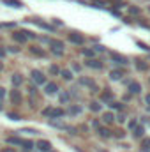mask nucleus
<instances>
[{"instance_id": "nucleus-27", "label": "nucleus", "mask_w": 150, "mask_h": 152, "mask_svg": "<svg viewBox=\"0 0 150 152\" xmlns=\"http://www.w3.org/2000/svg\"><path fill=\"white\" fill-rule=\"evenodd\" d=\"M83 53H85V55H87V57H92V55H94V51H90V50H85V51H83Z\"/></svg>"}, {"instance_id": "nucleus-28", "label": "nucleus", "mask_w": 150, "mask_h": 152, "mask_svg": "<svg viewBox=\"0 0 150 152\" xmlns=\"http://www.w3.org/2000/svg\"><path fill=\"white\" fill-rule=\"evenodd\" d=\"M9 117H11L12 120H18V118H20V117H18V115H16V113H9Z\"/></svg>"}, {"instance_id": "nucleus-20", "label": "nucleus", "mask_w": 150, "mask_h": 152, "mask_svg": "<svg viewBox=\"0 0 150 152\" xmlns=\"http://www.w3.org/2000/svg\"><path fill=\"white\" fill-rule=\"evenodd\" d=\"M99 108H101V104H97V103H92L90 104V110H94V112H97Z\"/></svg>"}, {"instance_id": "nucleus-30", "label": "nucleus", "mask_w": 150, "mask_h": 152, "mask_svg": "<svg viewBox=\"0 0 150 152\" xmlns=\"http://www.w3.org/2000/svg\"><path fill=\"white\" fill-rule=\"evenodd\" d=\"M5 53H7V50H4V48H0V58H2V57H4Z\"/></svg>"}, {"instance_id": "nucleus-25", "label": "nucleus", "mask_w": 150, "mask_h": 152, "mask_svg": "<svg viewBox=\"0 0 150 152\" xmlns=\"http://www.w3.org/2000/svg\"><path fill=\"white\" fill-rule=\"evenodd\" d=\"M4 97H5V88L0 87V99H4Z\"/></svg>"}, {"instance_id": "nucleus-12", "label": "nucleus", "mask_w": 150, "mask_h": 152, "mask_svg": "<svg viewBox=\"0 0 150 152\" xmlns=\"http://www.w3.org/2000/svg\"><path fill=\"white\" fill-rule=\"evenodd\" d=\"M87 66L88 67H94V69H101V62H97V60H88Z\"/></svg>"}, {"instance_id": "nucleus-8", "label": "nucleus", "mask_w": 150, "mask_h": 152, "mask_svg": "<svg viewBox=\"0 0 150 152\" xmlns=\"http://www.w3.org/2000/svg\"><path fill=\"white\" fill-rule=\"evenodd\" d=\"M57 92V85L55 83H46V94H55Z\"/></svg>"}, {"instance_id": "nucleus-21", "label": "nucleus", "mask_w": 150, "mask_h": 152, "mask_svg": "<svg viewBox=\"0 0 150 152\" xmlns=\"http://www.w3.org/2000/svg\"><path fill=\"white\" fill-rule=\"evenodd\" d=\"M50 71H51V73H53V75H58V73H60V71H58V67H57V66H51V67H50Z\"/></svg>"}, {"instance_id": "nucleus-22", "label": "nucleus", "mask_w": 150, "mask_h": 152, "mask_svg": "<svg viewBox=\"0 0 150 152\" xmlns=\"http://www.w3.org/2000/svg\"><path fill=\"white\" fill-rule=\"evenodd\" d=\"M99 133H101V134H103L104 138H108V136H110V131H106V129H101Z\"/></svg>"}, {"instance_id": "nucleus-31", "label": "nucleus", "mask_w": 150, "mask_h": 152, "mask_svg": "<svg viewBox=\"0 0 150 152\" xmlns=\"http://www.w3.org/2000/svg\"><path fill=\"white\" fill-rule=\"evenodd\" d=\"M4 152H14V151H12V149H5Z\"/></svg>"}, {"instance_id": "nucleus-26", "label": "nucleus", "mask_w": 150, "mask_h": 152, "mask_svg": "<svg viewBox=\"0 0 150 152\" xmlns=\"http://www.w3.org/2000/svg\"><path fill=\"white\" fill-rule=\"evenodd\" d=\"M110 106H111V108H117V110H120V108H122V106H120V104H118V103H111V104H110Z\"/></svg>"}, {"instance_id": "nucleus-17", "label": "nucleus", "mask_w": 150, "mask_h": 152, "mask_svg": "<svg viewBox=\"0 0 150 152\" xmlns=\"http://www.w3.org/2000/svg\"><path fill=\"white\" fill-rule=\"evenodd\" d=\"M143 133H145L143 127H136V129H134V134H136V136H143Z\"/></svg>"}, {"instance_id": "nucleus-3", "label": "nucleus", "mask_w": 150, "mask_h": 152, "mask_svg": "<svg viewBox=\"0 0 150 152\" xmlns=\"http://www.w3.org/2000/svg\"><path fill=\"white\" fill-rule=\"evenodd\" d=\"M37 149L42 152H50L51 151V143L50 142H46V140H39L37 142Z\"/></svg>"}, {"instance_id": "nucleus-5", "label": "nucleus", "mask_w": 150, "mask_h": 152, "mask_svg": "<svg viewBox=\"0 0 150 152\" xmlns=\"http://www.w3.org/2000/svg\"><path fill=\"white\" fill-rule=\"evenodd\" d=\"M4 4H7V5H11V7H16V9L23 7V2H20V0H4Z\"/></svg>"}, {"instance_id": "nucleus-6", "label": "nucleus", "mask_w": 150, "mask_h": 152, "mask_svg": "<svg viewBox=\"0 0 150 152\" xmlns=\"http://www.w3.org/2000/svg\"><path fill=\"white\" fill-rule=\"evenodd\" d=\"M69 39H71V42H76V44H81V42H83V37H81L79 34H76V32L69 34Z\"/></svg>"}, {"instance_id": "nucleus-9", "label": "nucleus", "mask_w": 150, "mask_h": 152, "mask_svg": "<svg viewBox=\"0 0 150 152\" xmlns=\"http://www.w3.org/2000/svg\"><path fill=\"white\" fill-rule=\"evenodd\" d=\"M111 58L117 60L118 64H127V58H124V57H120V55H117V53H111Z\"/></svg>"}, {"instance_id": "nucleus-14", "label": "nucleus", "mask_w": 150, "mask_h": 152, "mask_svg": "<svg viewBox=\"0 0 150 152\" xmlns=\"http://www.w3.org/2000/svg\"><path fill=\"white\" fill-rule=\"evenodd\" d=\"M120 76H122L120 71H111V73H110V78H111V80H120Z\"/></svg>"}, {"instance_id": "nucleus-23", "label": "nucleus", "mask_w": 150, "mask_h": 152, "mask_svg": "<svg viewBox=\"0 0 150 152\" xmlns=\"http://www.w3.org/2000/svg\"><path fill=\"white\" fill-rule=\"evenodd\" d=\"M81 112V108L79 106H74V108H71V113H79Z\"/></svg>"}, {"instance_id": "nucleus-34", "label": "nucleus", "mask_w": 150, "mask_h": 152, "mask_svg": "<svg viewBox=\"0 0 150 152\" xmlns=\"http://www.w3.org/2000/svg\"><path fill=\"white\" fill-rule=\"evenodd\" d=\"M0 110H2V106H0Z\"/></svg>"}, {"instance_id": "nucleus-16", "label": "nucleus", "mask_w": 150, "mask_h": 152, "mask_svg": "<svg viewBox=\"0 0 150 152\" xmlns=\"http://www.w3.org/2000/svg\"><path fill=\"white\" fill-rule=\"evenodd\" d=\"M103 118H104V122H108V124H110V122H113V118H115V117H113L111 113H106Z\"/></svg>"}, {"instance_id": "nucleus-18", "label": "nucleus", "mask_w": 150, "mask_h": 152, "mask_svg": "<svg viewBox=\"0 0 150 152\" xmlns=\"http://www.w3.org/2000/svg\"><path fill=\"white\" fill-rule=\"evenodd\" d=\"M62 78H66V80H71V78H73L71 71H62Z\"/></svg>"}, {"instance_id": "nucleus-32", "label": "nucleus", "mask_w": 150, "mask_h": 152, "mask_svg": "<svg viewBox=\"0 0 150 152\" xmlns=\"http://www.w3.org/2000/svg\"><path fill=\"white\" fill-rule=\"evenodd\" d=\"M2 69H4V64H2V62H0V71H2Z\"/></svg>"}, {"instance_id": "nucleus-1", "label": "nucleus", "mask_w": 150, "mask_h": 152, "mask_svg": "<svg viewBox=\"0 0 150 152\" xmlns=\"http://www.w3.org/2000/svg\"><path fill=\"white\" fill-rule=\"evenodd\" d=\"M32 80H34L37 85H42V83H46V78H44V75H42L41 71H32Z\"/></svg>"}, {"instance_id": "nucleus-7", "label": "nucleus", "mask_w": 150, "mask_h": 152, "mask_svg": "<svg viewBox=\"0 0 150 152\" xmlns=\"http://www.w3.org/2000/svg\"><path fill=\"white\" fill-rule=\"evenodd\" d=\"M11 80H12V85H14V87H20V85L23 83V78H21L20 75H12Z\"/></svg>"}, {"instance_id": "nucleus-29", "label": "nucleus", "mask_w": 150, "mask_h": 152, "mask_svg": "<svg viewBox=\"0 0 150 152\" xmlns=\"http://www.w3.org/2000/svg\"><path fill=\"white\" fill-rule=\"evenodd\" d=\"M18 50H20V48H16V46H11V48H9V51H12V53H16Z\"/></svg>"}, {"instance_id": "nucleus-2", "label": "nucleus", "mask_w": 150, "mask_h": 152, "mask_svg": "<svg viewBox=\"0 0 150 152\" xmlns=\"http://www.w3.org/2000/svg\"><path fill=\"white\" fill-rule=\"evenodd\" d=\"M9 97H11L12 104H20V103H21V94H20V90H11Z\"/></svg>"}, {"instance_id": "nucleus-15", "label": "nucleus", "mask_w": 150, "mask_h": 152, "mask_svg": "<svg viewBox=\"0 0 150 152\" xmlns=\"http://www.w3.org/2000/svg\"><path fill=\"white\" fill-rule=\"evenodd\" d=\"M21 145H25V151H32V147H34V143H32V142H25V140H23V143H21Z\"/></svg>"}, {"instance_id": "nucleus-4", "label": "nucleus", "mask_w": 150, "mask_h": 152, "mask_svg": "<svg viewBox=\"0 0 150 152\" xmlns=\"http://www.w3.org/2000/svg\"><path fill=\"white\" fill-rule=\"evenodd\" d=\"M44 115H50V117H62L64 115V112L62 110H44Z\"/></svg>"}, {"instance_id": "nucleus-10", "label": "nucleus", "mask_w": 150, "mask_h": 152, "mask_svg": "<svg viewBox=\"0 0 150 152\" xmlns=\"http://www.w3.org/2000/svg\"><path fill=\"white\" fill-rule=\"evenodd\" d=\"M7 143H14V145H21V143H23V140H21V138H14V136H9V138H7Z\"/></svg>"}, {"instance_id": "nucleus-24", "label": "nucleus", "mask_w": 150, "mask_h": 152, "mask_svg": "<svg viewBox=\"0 0 150 152\" xmlns=\"http://www.w3.org/2000/svg\"><path fill=\"white\" fill-rule=\"evenodd\" d=\"M67 99H69V96H67V94H62V96H60V101H62V103H64V101H67Z\"/></svg>"}, {"instance_id": "nucleus-35", "label": "nucleus", "mask_w": 150, "mask_h": 152, "mask_svg": "<svg viewBox=\"0 0 150 152\" xmlns=\"http://www.w3.org/2000/svg\"><path fill=\"white\" fill-rule=\"evenodd\" d=\"M50 152H53V151H50Z\"/></svg>"}, {"instance_id": "nucleus-33", "label": "nucleus", "mask_w": 150, "mask_h": 152, "mask_svg": "<svg viewBox=\"0 0 150 152\" xmlns=\"http://www.w3.org/2000/svg\"><path fill=\"white\" fill-rule=\"evenodd\" d=\"M147 103H150V96H147Z\"/></svg>"}, {"instance_id": "nucleus-13", "label": "nucleus", "mask_w": 150, "mask_h": 152, "mask_svg": "<svg viewBox=\"0 0 150 152\" xmlns=\"http://www.w3.org/2000/svg\"><path fill=\"white\" fill-rule=\"evenodd\" d=\"M129 88H131V92H133V94H138V92L141 90V87H140L138 83H131V85H129Z\"/></svg>"}, {"instance_id": "nucleus-11", "label": "nucleus", "mask_w": 150, "mask_h": 152, "mask_svg": "<svg viewBox=\"0 0 150 152\" xmlns=\"http://www.w3.org/2000/svg\"><path fill=\"white\" fill-rule=\"evenodd\" d=\"M14 39H16L18 42H25V41H27V37H25L23 32H14Z\"/></svg>"}, {"instance_id": "nucleus-19", "label": "nucleus", "mask_w": 150, "mask_h": 152, "mask_svg": "<svg viewBox=\"0 0 150 152\" xmlns=\"http://www.w3.org/2000/svg\"><path fill=\"white\" fill-rule=\"evenodd\" d=\"M32 53H34V55H39V57L44 55V51H41V50H37V48H32Z\"/></svg>"}]
</instances>
